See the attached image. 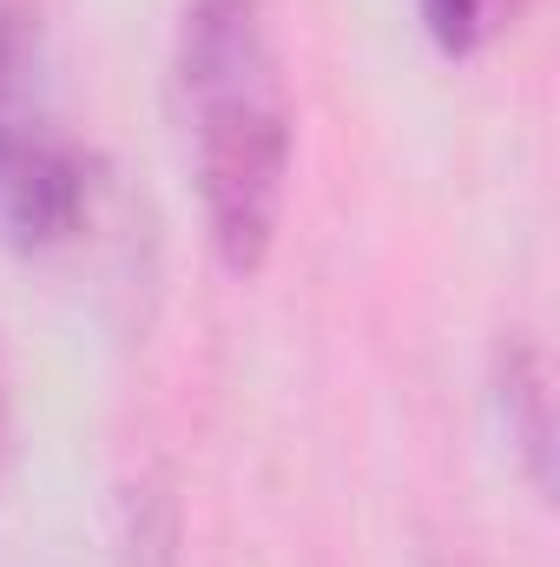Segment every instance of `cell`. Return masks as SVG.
Masks as SVG:
<instances>
[{
    "mask_svg": "<svg viewBox=\"0 0 560 567\" xmlns=\"http://www.w3.org/2000/svg\"><path fill=\"white\" fill-rule=\"evenodd\" d=\"M7 462H13V410H7V377H0V482H7Z\"/></svg>",
    "mask_w": 560,
    "mask_h": 567,
    "instance_id": "5b68a950",
    "label": "cell"
},
{
    "mask_svg": "<svg viewBox=\"0 0 560 567\" xmlns=\"http://www.w3.org/2000/svg\"><path fill=\"white\" fill-rule=\"evenodd\" d=\"M100 158L53 120L46 100V33L27 0H0V245L66 251L93 231Z\"/></svg>",
    "mask_w": 560,
    "mask_h": 567,
    "instance_id": "7a4b0ae2",
    "label": "cell"
},
{
    "mask_svg": "<svg viewBox=\"0 0 560 567\" xmlns=\"http://www.w3.org/2000/svg\"><path fill=\"white\" fill-rule=\"evenodd\" d=\"M521 0H416L422 27H428V40L442 47V53H475L495 27H501V13H515Z\"/></svg>",
    "mask_w": 560,
    "mask_h": 567,
    "instance_id": "277c9868",
    "label": "cell"
},
{
    "mask_svg": "<svg viewBox=\"0 0 560 567\" xmlns=\"http://www.w3.org/2000/svg\"><path fill=\"white\" fill-rule=\"evenodd\" d=\"M172 86L211 251L231 271H258L278 245L297 145V106L265 0H191L178 20Z\"/></svg>",
    "mask_w": 560,
    "mask_h": 567,
    "instance_id": "6da1fadb",
    "label": "cell"
},
{
    "mask_svg": "<svg viewBox=\"0 0 560 567\" xmlns=\"http://www.w3.org/2000/svg\"><path fill=\"white\" fill-rule=\"evenodd\" d=\"M488 396H495V416H501L508 449L521 455L528 488L548 502L554 495V403H548V363H541V350L521 343V337H508L495 350Z\"/></svg>",
    "mask_w": 560,
    "mask_h": 567,
    "instance_id": "3957f363",
    "label": "cell"
}]
</instances>
